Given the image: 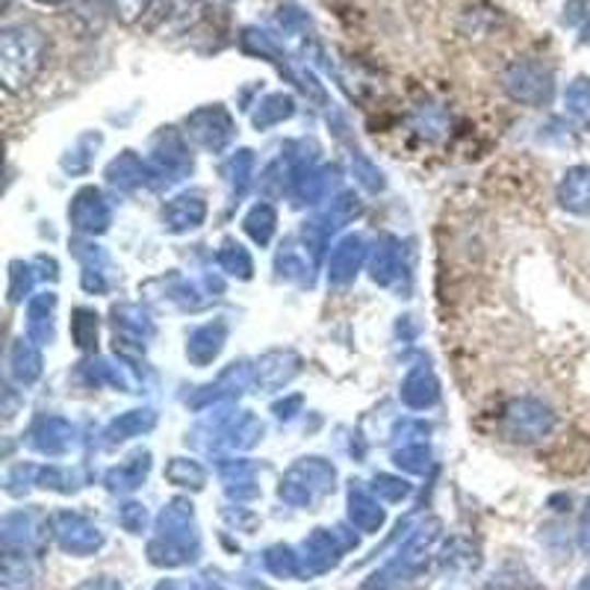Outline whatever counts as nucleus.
<instances>
[{
  "label": "nucleus",
  "mask_w": 590,
  "mask_h": 590,
  "mask_svg": "<svg viewBox=\"0 0 590 590\" xmlns=\"http://www.w3.org/2000/svg\"><path fill=\"white\" fill-rule=\"evenodd\" d=\"M42 50L45 42L33 27H10L0 36V57H3V78L10 86L36 74L42 66Z\"/></svg>",
  "instance_id": "f257e3e1"
},
{
  "label": "nucleus",
  "mask_w": 590,
  "mask_h": 590,
  "mask_svg": "<svg viewBox=\"0 0 590 590\" xmlns=\"http://www.w3.org/2000/svg\"><path fill=\"white\" fill-rule=\"evenodd\" d=\"M42 3H62V0H42Z\"/></svg>",
  "instance_id": "7ed1b4c3"
},
{
  "label": "nucleus",
  "mask_w": 590,
  "mask_h": 590,
  "mask_svg": "<svg viewBox=\"0 0 590 590\" xmlns=\"http://www.w3.org/2000/svg\"><path fill=\"white\" fill-rule=\"evenodd\" d=\"M146 3L148 0H116V10H118V15H122V19H136V15H139V12L146 10Z\"/></svg>",
  "instance_id": "f03ea898"
}]
</instances>
